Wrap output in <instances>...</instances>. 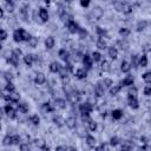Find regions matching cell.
Wrapping results in <instances>:
<instances>
[{"instance_id":"1","label":"cell","mask_w":151,"mask_h":151,"mask_svg":"<svg viewBox=\"0 0 151 151\" xmlns=\"http://www.w3.org/2000/svg\"><path fill=\"white\" fill-rule=\"evenodd\" d=\"M31 38L24 28H19V30H15L14 33H13V39L15 43H20V42H28V39Z\"/></svg>"},{"instance_id":"2","label":"cell","mask_w":151,"mask_h":151,"mask_svg":"<svg viewBox=\"0 0 151 151\" xmlns=\"http://www.w3.org/2000/svg\"><path fill=\"white\" fill-rule=\"evenodd\" d=\"M4 99L8 103H18L19 99H20V95L17 93L15 91L13 92H8V95H5L4 96Z\"/></svg>"},{"instance_id":"3","label":"cell","mask_w":151,"mask_h":151,"mask_svg":"<svg viewBox=\"0 0 151 151\" xmlns=\"http://www.w3.org/2000/svg\"><path fill=\"white\" fill-rule=\"evenodd\" d=\"M92 110H93L92 104L89 103V102L80 104V106H79V111H80V113H82V115H85V113L86 115H90V113L92 112Z\"/></svg>"},{"instance_id":"4","label":"cell","mask_w":151,"mask_h":151,"mask_svg":"<svg viewBox=\"0 0 151 151\" xmlns=\"http://www.w3.org/2000/svg\"><path fill=\"white\" fill-rule=\"evenodd\" d=\"M82 62H83V65L85 66L86 70L92 68V62H93L92 57H90L89 54H84L83 58H82Z\"/></svg>"},{"instance_id":"5","label":"cell","mask_w":151,"mask_h":151,"mask_svg":"<svg viewBox=\"0 0 151 151\" xmlns=\"http://www.w3.org/2000/svg\"><path fill=\"white\" fill-rule=\"evenodd\" d=\"M4 111H5V113H6V116H7L8 118L14 119V118L17 117V111H15V110H14L11 105H6V106L4 107Z\"/></svg>"},{"instance_id":"6","label":"cell","mask_w":151,"mask_h":151,"mask_svg":"<svg viewBox=\"0 0 151 151\" xmlns=\"http://www.w3.org/2000/svg\"><path fill=\"white\" fill-rule=\"evenodd\" d=\"M95 95L97 97H103L105 95V86L103 85V83H97L95 87Z\"/></svg>"},{"instance_id":"7","label":"cell","mask_w":151,"mask_h":151,"mask_svg":"<svg viewBox=\"0 0 151 151\" xmlns=\"http://www.w3.org/2000/svg\"><path fill=\"white\" fill-rule=\"evenodd\" d=\"M66 27H67V30L71 33H78L79 32V30H80V27L78 26V24H76L73 20H71V21H68L67 24H66Z\"/></svg>"},{"instance_id":"8","label":"cell","mask_w":151,"mask_h":151,"mask_svg":"<svg viewBox=\"0 0 151 151\" xmlns=\"http://www.w3.org/2000/svg\"><path fill=\"white\" fill-rule=\"evenodd\" d=\"M76 77L78 79H85L87 77V70L85 67H82V68H78L76 71Z\"/></svg>"},{"instance_id":"9","label":"cell","mask_w":151,"mask_h":151,"mask_svg":"<svg viewBox=\"0 0 151 151\" xmlns=\"http://www.w3.org/2000/svg\"><path fill=\"white\" fill-rule=\"evenodd\" d=\"M45 80H46V77H45L44 73L39 72V73L36 74V78H34V83H36V84H38V85H43V84L45 83Z\"/></svg>"},{"instance_id":"10","label":"cell","mask_w":151,"mask_h":151,"mask_svg":"<svg viewBox=\"0 0 151 151\" xmlns=\"http://www.w3.org/2000/svg\"><path fill=\"white\" fill-rule=\"evenodd\" d=\"M134 82H135V79L132 76H128L123 79V82L120 83V86H132L134 85Z\"/></svg>"},{"instance_id":"11","label":"cell","mask_w":151,"mask_h":151,"mask_svg":"<svg viewBox=\"0 0 151 151\" xmlns=\"http://www.w3.org/2000/svg\"><path fill=\"white\" fill-rule=\"evenodd\" d=\"M128 104H129L130 107H132V109H138L139 107L137 97H128Z\"/></svg>"},{"instance_id":"12","label":"cell","mask_w":151,"mask_h":151,"mask_svg":"<svg viewBox=\"0 0 151 151\" xmlns=\"http://www.w3.org/2000/svg\"><path fill=\"white\" fill-rule=\"evenodd\" d=\"M39 18L42 19V21H44V23H46L47 20H48V12H47L46 8L42 7V8L39 9Z\"/></svg>"},{"instance_id":"13","label":"cell","mask_w":151,"mask_h":151,"mask_svg":"<svg viewBox=\"0 0 151 151\" xmlns=\"http://www.w3.org/2000/svg\"><path fill=\"white\" fill-rule=\"evenodd\" d=\"M34 60H37V56H34V54H26L24 57V62L28 66H31L34 63Z\"/></svg>"},{"instance_id":"14","label":"cell","mask_w":151,"mask_h":151,"mask_svg":"<svg viewBox=\"0 0 151 151\" xmlns=\"http://www.w3.org/2000/svg\"><path fill=\"white\" fill-rule=\"evenodd\" d=\"M7 62L11 64V65H13V66H18V65H19V57L12 52V53H11V57H8Z\"/></svg>"},{"instance_id":"15","label":"cell","mask_w":151,"mask_h":151,"mask_svg":"<svg viewBox=\"0 0 151 151\" xmlns=\"http://www.w3.org/2000/svg\"><path fill=\"white\" fill-rule=\"evenodd\" d=\"M92 15L95 17V19H100L103 17V9H102V7H99V6H97V7H95L93 9H92Z\"/></svg>"},{"instance_id":"16","label":"cell","mask_w":151,"mask_h":151,"mask_svg":"<svg viewBox=\"0 0 151 151\" xmlns=\"http://www.w3.org/2000/svg\"><path fill=\"white\" fill-rule=\"evenodd\" d=\"M53 123H54L57 126L62 128V126H64V125L66 124V120H64V118L60 117V116H54V117H53Z\"/></svg>"},{"instance_id":"17","label":"cell","mask_w":151,"mask_h":151,"mask_svg":"<svg viewBox=\"0 0 151 151\" xmlns=\"http://www.w3.org/2000/svg\"><path fill=\"white\" fill-rule=\"evenodd\" d=\"M131 63L126 62V60H124V62H122V64H120V70L124 72V73H128L130 70H131Z\"/></svg>"},{"instance_id":"18","label":"cell","mask_w":151,"mask_h":151,"mask_svg":"<svg viewBox=\"0 0 151 151\" xmlns=\"http://www.w3.org/2000/svg\"><path fill=\"white\" fill-rule=\"evenodd\" d=\"M54 44H56V42H54V38L53 37H47L46 38V40H45V46H46L47 50L53 48L54 47Z\"/></svg>"},{"instance_id":"19","label":"cell","mask_w":151,"mask_h":151,"mask_svg":"<svg viewBox=\"0 0 151 151\" xmlns=\"http://www.w3.org/2000/svg\"><path fill=\"white\" fill-rule=\"evenodd\" d=\"M66 126L68 129H74L77 126V120H76V118L74 117H68L66 119Z\"/></svg>"},{"instance_id":"20","label":"cell","mask_w":151,"mask_h":151,"mask_svg":"<svg viewBox=\"0 0 151 151\" xmlns=\"http://www.w3.org/2000/svg\"><path fill=\"white\" fill-rule=\"evenodd\" d=\"M54 105H56V107H58V109H65V107H66V102H65L64 99H62V98H56Z\"/></svg>"},{"instance_id":"21","label":"cell","mask_w":151,"mask_h":151,"mask_svg":"<svg viewBox=\"0 0 151 151\" xmlns=\"http://www.w3.org/2000/svg\"><path fill=\"white\" fill-rule=\"evenodd\" d=\"M60 67H62V65H60L59 63H57V62H53V63H51V64H50V71H51V72H53V73H57V72H59Z\"/></svg>"},{"instance_id":"22","label":"cell","mask_w":151,"mask_h":151,"mask_svg":"<svg viewBox=\"0 0 151 151\" xmlns=\"http://www.w3.org/2000/svg\"><path fill=\"white\" fill-rule=\"evenodd\" d=\"M59 57H60V59H63L64 62H67L68 58H70V53H68V51H66L65 48H62L59 51Z\"/></svg>"},{"instance_id":"23","label":"cell","mask_w":151,"mask_h":151,"mask_svg":"<svg viewBox=\"0 0 151 151\" xmlns=\"http://www.w3.org/2000/svg\"><path fill=\"white\" fill-rule=\"evenodd\" d=\"M97 47H98L99 50H105V48L107 47V44H106V42L104 40V37H100V38L98 39V42H97Z\"/></svg>"},{"instance_id":"24","label":"cell","mask_w":151,"mask_h":151,"mask_svg":"<svg viewBox=\"0 0 151 151\" xmlns=\"http://www.w3.org/2000/svg\"><path fill=\"white\" fill-rule=\"evenodd\" d=\"M86 143H87V145L90 146V148H95L96 146V143H97V140H96V138L93 137V136H87L86 137Z\"/></svg>"},{"instance_id":"25","label":"cell","mask_w":151,"mask_h":151,"mask_svg":"<svg viewBox=\"0 0 151 151\" xmlns=\"http://www.w3.org/2000/svg\"><path fill=\"white\" fill-rule=\"evenodd\" d=\"M120 89H122L120 85H112L111 87H110V95H111V96H117L118 92L120 91Z\"/></svg>"},{"instance_id":"26","label":"cell","mask_w":151,"mask_h":151,"mask_svg":"<svg viewBox=\"0 0 151 151\" xmlns=\"http://www.w3.org/2000/svg\"><path fill=\"white\" fill-rule=\"evenodd\" d=\"M109 56H110V58L111 59H117V57H118V51H117V48L116 47H110L109 48Z\"/></svg>"},{"instance_id":"27","label":"cell","mask_w":151,"mask_h":151,"mask_svg":"<svg viewBox=\"0 0 151 151\" xmlns=\"http://www.w3.org/2000/svg\"><path fill=\"white\" fill-rule=\"evenodd\" d=\"M18 110H19V112H21V113H27L28 112V105L26 103H19Z\"/></svg>"},{"instance_id":"28","label":"cell","mask_w":151,"mask_h":151,"mask_svg":"<svg viewBox=\"0 0 151 151\" xmlns=\"http://www.w3.org/2000/svg\"><path fill=\"white\" fill-rule=\"evenodd\" d=\"M111 116H112L113 119L118 120V119H120V118L123 117V111H122V110H113L112 113H111Z\"/></svg>"},{"instance_id":"29","label":"cell","mask_w":151,"mask_h":151,"mask_svg":"<svg viewBox=\"0 0 151 151\" xmlns=\"http://www.w3.org/2000/svg\"><path fill=\"white\" fill-rule=\"evenodd\" d=\"M132 12V6L128 4V3H123V13L124 14H130Z\"/></svg>"},{"instance_id":"30","label":"cell","mask_w":151,"mask_h":151,"mask_svg":"<svg viewBox=\"0 0 151 151\" xmlns=\"http://www.w3.org/2000/svg\"><path fill=\"white\" fill-rule=\"evenodd\" d=\"M100 68H102L104 72H109L110 70H111V64H110L109 62H106V60H104V62H102V65H100Z\"/></svg>"},{"instance_id":"31","label":"cell","mask_w":151,"mask_h":151,"mask_svg":"<svg viewBox=\"0 0 151 151\" xmlns=\"http://www.w3.org/2000/svg\"><path fill=\"white\" fill-rule=\"evenodd\" d=\"M27 44H28V46H30V47L34 48V47H37V45H38V39H37L36 37H31V38L28 39Z\"/></svg>"},{"instance_id":"32","label":"cell","mask_w":151,"mask_h":151,"mask_svg":"<svg viewBox=\"0 0 151 151\" xmlns=\"http://www.w3.org/2000/svg\"><path fill=\"white\" fill-rule=\"evenodd\" d=\"M43 110L45 112H52L53 110H54V106H52V104L51 103H44L43 104Z\"/></svg>"},{"instance_id":"33","label":"cell","mask_w":151,"mask_h":151,"mask_svg":"<svg viewBox=\"0 0 151 151\" xmlns=\"http://www.w3.org/2000/svg\"><path fill=\"white\" fill-rule=\"evenodd\" d=\"M137 93H138V90L135 86H131L128 90V97H137Z\"/></svg>"},{"instance_id":"34","label":"cell","mask_w":151,"mask_h":151,"mask_svg":"<svg viewBox=\"0 0 151 151\" xmlns=\"http://www.w3.org/2000/svg\"><path fill=\"white\" fill-rule=\"evenodd\" d=\"M138 65L140 67H146V65H148V58H146V56H142V57L139 58Z\"/></svg>"},{"instance_id":"35","label":"cell","mask_w":151,"mask_h":151,"mask_svg":"<svg viewBox=\"0 0 151 151\" xmlns=\"http://www.w3.org/2000/svg\"><path fill=\"white\" fill-rule=\"evenodd\" d=\"M30 122H31L33 125H39L40 123V118L38 117V115H32L30 117Z\"/></svg>"},{"instance_id":"36","label":"cell","mask_w":151,"mask_h":151,"mask_svg":"<svg viewBox=\"0 0 151 151\" xmlns=\"http://www.w3.org/2000/svg\"><path fill=\"white\" fill-rule=\"evenodd\" d=\"M5 90L7 92H13V91H15V86L12 82H7V84L5 86Z\"/></svg>"},{"instance_id":"37","label":"cell","mask_w":151,"mask_h":151,"mask_svg":"<svg viewBox=\"0 0 151 151\" xmlns=\"http://www.w3.org/2000/svg\"><path fill=\"white\" fill-rule=\"evenodd\" d=\"M20 142H21V138H20L19 135H13L12 136V145H19Z\"/></svg>"},{"instance_id":"38","label":"cell","mask_w":151,"mask_h":151,"mask_svg":"<svg viewBox=\"0 0 151 151\" xmlns=\"http://www.w3.org/2000/svg\"><path fill=\"white\" fill-rule=\"evenodd\" d=\"M119 34L122 36L123 38H125V37H128V36L130 34V30L126 28V27H122V28L119 30Z\"/></svg>"},{"instance_id":"39","label":"cell","mask_w":151,"mask_h":151,"mask_svg":"<svg viewBox=\"0 0 151 151\" xmlns=\"http://www.w3.org/2000/svg\"><path fill=\"white\" fill-rule=\"evenodd\" d=\"M103 85L105 86V87H107V89H110L112 85H113V82L110 78H105L104 80H103Z\"/></svg>"},{"instance_id":"40","label":"cell","mask_w":151,"mask_h":151,"mask_svg":"<svg viewBox=\"0 0 151 151\" xmlns=\"http://www.w3.org/2000/svg\"><path fill=\"white\" fill-rule=\"evenodd\" d=\"M143 79H144V82H146V84H151V71L144 73L143 74Z\"/></svg>"},{"instance_id":"41","label":"cell","mask_w":151,"mask_h":151,"mask_svg":"<svg viewBox=\"0 0 151 151\" xmlns=\"http://www.w3.org/2000/svg\"><path fill=\"white\" fill-rule=\"evenodd\" d=\"M58 73L60 74V77H65V76H67V73H68V70L66 68V66H62Z\"/></svg>"},{"instance_id":"42","label":"cell","mask_w":151,"mask_h":151,"mask_svg":"<svg viewBox=\"0 0 151 151\" xmlns=\"http://www.w3.org/2000/svg\"><path fill=\"white\" fill-rule=\"evenodd\" d=\"M87 125H89V129L91 130V131H95V130L97 129V123L95 122V120H92V119H90V122L87 123Z\"/></svg>"},{"instance_id":"43","label":"cell","mask_w":151,"mask_h":151,"mask_svg":"<svg viewBox=\"0 0 151 151\" xmlns=\"http://www.w3.org/2000/svg\"><path fill=\"white\" fill-rule=\"evenodd\" d=\"M4 145H12V136H6L3 140Z\"/></svg>"},{"instance_id":"44","label":"cell","mask_w":151,"mask_h":151,"mask_svg":"<svg viewBox=\"0 0 151 151\" xmlns=\"http://www.w3.org/2000/svg\"><path fill=\"white\" fill-rule=\"evenodd\" d=\"M138 62H139V60H138V56L135 54V56L131 57V66H132V67H137Z\"/></svg>"},{"instance_id":"45","label":"cell","mask_w":151,"mask_h":151,"mask_svg":"<svg viewBox=\"0 0 151 151\" xmlns=\"http://www.w3.org/2000/svg\"><path fill=\"white\" fill-rule=\"evenodd\" d=\"M146 26H148L146 21H139L138 25H137V31H142V30H144Z\"/></svg>"},{"instance_id":"46","label":"cell","mask_w":151,"mask_h":151,"mask_svg":"<svg viewBox=\"0 0 151 151\" xmlns=\"http://www.w3.org/2000/svg\"><path fill=\"white\" fill-rule=\"evenodd\" d=\"M92 59L95 60V62H100V59H102V54H100L99 52H93L92 53Z\"/></svg>"},{"instance_id":"47","label":"cell","mask_w":151,"mask_h":151,"mask_svg":"<svg viewBox=\"0 0 151 151\" xmlns=\"http://www.w3.org/2000/svg\"><path fill=\"white\" fill-rule=\"evenodd\" d=\"M110 144H111L112 146H116V145H118L119 144V138L118 137H112L111 139H110Z\"/></svg>"},{"instance_id":"48","label":"cell","mask_w":151,"mask_h":151,"mask_svg":"<svg viewBox=\"0 0 151 151\" xmlns=\"http://www.w3.org/2000/svg\"><path fill=\"white\" fill-rule=\"evenodd\" d=\"M97 33L100 36V37H104V36H106V30H104V28H102V27H97Z\"/></svg>"},{"instance_id":"49","label":"cell","mask_w":151,"mask_h":151,"mask_svg":"<svg viewBox=\"0 0 151 151\" xmlns=\"http://www.w3.org/2000/svg\"><path fill=\"white\" fill-rule=\"evenodd\" d=\"M144 95L145 96H150L151 95V84L145 85V87H144Z\"/></svg>"},{"instance_id":"50","label":"cell","mask_w":151,"mask_h":151,"mask_svg":"<svg viewBox=\"0 0 151 151\" xmlns=\"http://www.w3.org/2000/svg\"><path fill=\"white\" fill-rule=\"evenodd\" d=\"M6 9L8 12H13L14 11V5L13 3H6Z\"/></svg>"},{"instance_id":"51","label":"cell","mask_w":151,"mask_h":151,"mask_svg":"<svg viewBox=\"0 0 151 151\" xmlns=\"http://www.w3.org/2000/svg\"><path fill=\"white\" fill-rule=\"evenodd\" d=\"M115 8L118 12H123V3H115Z\"/></svg>"},{"instance_id":"52","label":"cell","mask_w":151,"mask_h":151,"mask_svg":"<svg viewBox=\"0 0 151 151\" xmlns=\"http://www.w3.org/2000/svg\"><path fill=\"white\" fill-rule=\"evenodd\" d=\"M90 119H91V118H90V115H82V122L83 123H89L90 122Z\"/></svg>"},{"instance_id":"53","label":"cell","mask_w":151,"mask_h":151,"mask_svg":"<svg viewBox=\"0 0 151 151\" xmlns=\"http://www.w3.org/2000/svg\"><path fill=\"white\" fill-rule=\"evenodd\" d=\"M78 33L80 34V38H85V37L87 36V32L85 31V30H84V28H80V30H79V32H78Z\"/></svg>"},{"instance_id":"54","label":"cell","mask_w":151,"mask_h":151,"mask_svg":"<svg viewBox=\"0 0 151 151\" xmlns=\"http://www.w3.org/2000/svg\"><path fill=\"white\" fill-rule=\"evenodd\" d=\"M0 33H1V37H0V38H1V40H3V42H4V40H6V38H7V32H6L5 30L3 28L1 31H0Z\"/></svg>"},{"instance_id":"55","label":"cell","mask_w":151,"mask_h":151,"mask_svg":"<svg viewBox=\"0 0 151 151\" xmlns=\"http://www.w3.org/2000/svg\"><path fill=\"white\" fill-rule=\"evenodd\" d=\"M90 1H91V0H80V5L83 7H87L90 5Z\"/></svg>"},{"instance_id":"56","label":"cell","mask_w":151,"mask_h":151,"mask_svg":"<svg viewBox=\"0 0 151 151\" xmlns=\"http://www.w3.org/2000/svg\"><path fill=\"white\" fill-rule=\"evenodd\" d=\"M62 80H63V84H64V85H68V83H70V78H68V76L62 77Z\"/></svg>"},{"instance_id":"57","label":"cell","mask_w":151,"mask_h":151,"mask_svg":"<svg viewBox=\"0 0 151 151\" xmlns=\"http://www.w3.org/2000/svg\"><path fill=\"white\" fill-rule=\"evenodd\" d=\"M65 66H66V68L68 70V72H73V71H74V70H73V65H72L71 63H66Z\"/></svg>"},{"instance_id":"58","label":"cell","mask_w":151,"mask_h":151,"mask_svg":"<svg viewBox=\"0 0 151 151\" xmlns=\"http://www.w3.org/2000/svg\"><path fill=\"white\" fill-rule=\"evenodd\" d=\"M20 150H21V151H28L30 150V145L28 144H21V145H20Z\"/></svg>"},{"instance_id":"59","label":"cell","mask_w":151,"mask_h":151,"mask_svg":"<svg viewBox=\"0 0 151 151\" xmlns=\"http://www.w3.org/2000/svg\"><path fill=\"white\" fill-rule=\"evenodd\" d=\"M131 148H132V146L130 145V144H128V142H125V143L122 145V149H123V150H129V149H131Z\"/></svg>"},{"instance_id":"60","label":"cell","mask_w":151,"mask_h":151,"mask_svg":"<svg viewBox=\"0 0 151 151\" xmlns=\"http://www.w3.org/2000/svg\"><path fill=\"white\" fill-rule=\"evenodd\" d=\"M13 53H14V54H17L18 57H20L23 52H21V50H20V48H15V50H13Z\"/></svg>"},{"instance_id":"61","label":"cell","mask_w":151,"mask_h":151,"mask_svg":"<svg viewBox=\"0 0 151 151\" xmlns=\"http://www.w3.org/2000/svg\"><path fill=\"white\" fill-rule=\"evenodd\" d=\"M5 78L7 79V82H11V79H12V74H9V73H5Z\"/></svg>"},{"instance_id":"62","label":"cell","mask_w":151,"mask_h":151,"mask_svg":"<svg viewBox=\"0 0 151 151\" xmlns=\"http://www.w3.org/2000/svg\"><path fill=\"white\" fill-rule=\"evenodd\" d=\"M103 149H104V150H106V149H107V146H106L105 144H102V145H100V146L98 148V150H103Z\"/></svg>"},{"instance_id":"63","label":"cell","mask_w":151,"mask_h":151,"mask_svg":"<svg viewBox=\"0 0 151 151\" xmlns=\"http://www.w3.org/2000/svg\"><path fill=\"white\" fill-rule=\"evenodd\" d=\"M0 17L4 18V9H0Z\"/></svg>"},{"instance_id":"64","label":"cell","mask_w":151,"mask_h":151,"mask_svg":"<svg viewBox=\"0 0 151 151\" xmlns=\"http://www.w3.org/2000/svg\"><path fill=\"white\" fill-rule=\"evenodd\" d=\"M44 1H45V3H47V4H48V3H50V1H51V0H44Z\"/></svg>"}]
</instances>
